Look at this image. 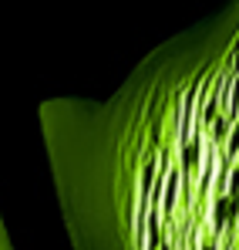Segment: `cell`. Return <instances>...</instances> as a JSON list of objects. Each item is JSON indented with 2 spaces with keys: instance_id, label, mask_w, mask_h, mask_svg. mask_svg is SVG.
I'll return each instance as SVG.
<instances>
[{
  "instance_id": "cell-1",
  "label": "cell",
  "mask_w": 239,
  "mask_h": 250,
  "mask_svg": "<svg viewBox=\"0 0 239 250\" xmlns=\"http://www.w3.org/2000/svg\"><path fill=\"white\" fill-rule=\"evenodd\" d=\"M182 183H185V176H182V166H179V159L168 166V176H165V189H162V220L165 223H172V216H175V209L182 203Z\"/></svg>"
},
{
  "instance_id": "cell-2",
  "label": "cell",
  "mask_w": 239,
  "mask_h": 250,
  "mask_svg": "<svg viewBox=\"0 0 239 250\" xmlns=\"http://www.w3.org/2000/svg\"><path fill=\"white\" fill-rule=\"evenodd\" d=\"M233 119H229V115H226V112H222V115H219V119H216V122H212V128H209V132H205V135H209V139H212V142H219V146H222V142H226V139H229V132H233Z\"/></svg>"
}]
</instances>
